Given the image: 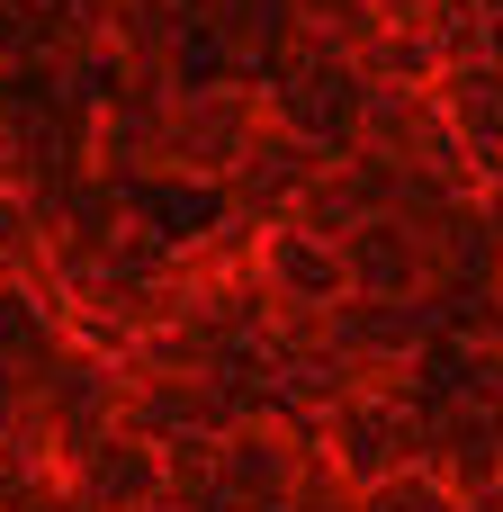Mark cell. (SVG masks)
Returning <instances> with one entry per match:
<instances>
[{
    "label": "cell",
    "instance_id": "1",
    "mask_svg": "<svg viewBox=\"0 0 503 512\" xmlns=\"http://www.w3.org/2000/svg\"><path fill=\"white\" fill-rule=\"evenodd\" d=\"M279 270H288V288H324V270H333V261H324V252H306V243H288V252H279Z\"/></svg>",
    "mask_w": 503,
    "mask_h": 512
}]
</instances>
